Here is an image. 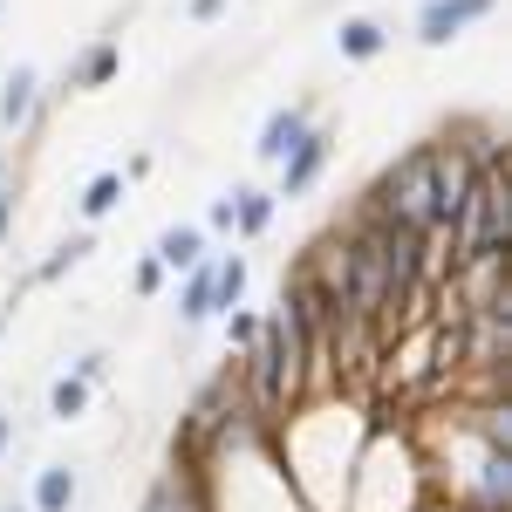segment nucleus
Instances as JSON below:
<instances>
[{
    "label": "nucleus",
    "instance_id": "obj_24",
    "mask_svg": "<svg viewBox=\"0 0 512 512\" xmlns=\"http://www.w3.org/2000/svg\"><path fill=\"white\" fill-rule=\"evenodd\" d=\"M410 512H465V506H458V499H444V492H424Z\"/></svg>",
    "mask_w": 512,
    "mask_h": 512
},
{
    "label": "nucleus",
    "instance_id": "obj_14",
    "mask_svg": "<svg viewBox=\"0 0 512 512\" xmlns=\"http://www.w3.org/2000/svg\"><path fill=\"white\" fill-rule=\"evenodd\" d=\"M246 287H253V260L246 253H212V308L219 315L246 301Z\"/></svg>",
    "mask_w": 512,
    "mask_h": 512
},
{
    "label": "nucleus",
    "instance_id": "obj_7",
    "mask_svg": "<svg viewBox=\"0 0 512 512\" xmlns=\"http://www.w3.org/2000/svg\"><path fill=\"white\" fill-rule=\"evenodd\" d=\"M390 48H396V28L383 14H349V21L335 28V55H342V62H383Z\"/></svg>",
    "mask_w": 512,
    "mask_h": 512
},
{
    "label": "nucleus",
    "instance_id": "obj_8",
    "mask_svg": "<svg viewBox=\"0 0 512 512\" xmlns=\"http://www.w3.org/2000/svg\"><path fill=\"white\" fill-rule=\"evenodd\" d=\"M151 253H158V267H164V274L178 280L185 267H198V260L212 253V233H205L198 219H178V226H164V233H158V246H151Z\"/></svg>",
    "mask_w": 512,
    "mask_h": 512
},
{
    "label": "nucleus",
    "instance_id": "obj_20",
    "mask_svg": "<svg viewBox=\"0 0 512 512\" xmlns=\"http://www.w3.org/2000/svg\"><path fill=\"white\" fill-rule=\"evenodd\" d=\"M69 369H76L82 383H89V390H96V383H103V376H110V349H82L76 362H69Z\"/></svg>",
    "mask_w": 512,
    "mask_h": 512
},
{
    "label": "nucleus",
    "instance_id": "obj_4",
    "mask_svg": "<svg viewBox=\"0 0 512 512\" xmlns=\"http://www.w3.org/2000/svg\"><path fill=\"white\" fill-rule=\"evenodd\" d=\"M48 110V96H41V69L35 62H14L7 76H0V130L7 137H28Z\"/></svg>",
    "mask_w": 512,
    "mask_h": 512
},
{
    "label": "nucleus",
    "instance_id": "obj_19",
    "mask_svg": "<svg viewBox=\"0 0 512 512\" xmlns=\"http://www.w3.org/2000/svg\"><path fill=\"white\" fill-rule=\"evenodd\" d=\"M205 233H212V239H233V185L205 205Z\"/></svg>",
    "mask_w": 512,
    "mask_h": 512
},
{
    "label": "nucleus",
    "instance_id": "obj_10",
    "mask_svg": "<svg viewBox=\"0 0 512 512\" xmlns=\"http://www.w3.org/2000/svg\"><path fill=\"white\" fill-rule=\"evenodd\" d=\"M123 76V41L117 35H96L89 48L76 55V69H69V89H110Z\"/></svg>",
    "mask_w": 512,
    "mask_h": 512
},
{
    "label": "nucleus",
    "instance_id": "obj_18",
    "mask_svg": "<svg viewBox=\"0 0 512 512\" xmlns=\"http://www.w3.org/2000/svg\"><path fill=\"white\" fill-rule=\"evenodd\" d=\"M164 287H171V274L158 267V253H144V260L130 267V294H137V301H158Z\"/></svg>",
    "mask_w": 512,
    "mask_h": 512
},
{
    "label": "nucleus",
    "instance_id": "obj_3",
    "mask_svg": "<svg viewBox=\"0 0 512 512\" xmlns=\"http://www.w3.org/2000/svg\"><path fill=\"white\" fill-rule=\"evenodd\" d=\"M499 0H424L417 21H410V41L417 48H451L458 35H472L478 21H492Z\"/></svg>",
    "mask_w": 512,
    "mask_h": 512
},
{
    "label": "nucleus",
    "instance_id": "obj_9",
    "mask_svg": "<svg viewBox=\"0 0 512 512\" xmlns=\"http://www.w3.org/2000/svg\"><path fill=\"white\" fill-rule=\"evenodd\" d=\"M280 219L274 185H233V239H267Z\"/></svg>",
    "mask_w": 512,
    "mask_h": 512
},
{
    "label": "nucleus",
    "instance_id": "obj_12",
    "mask_svg": "<svg viewBox=\"0 0 512 512\" xmlns=\"http://www.w3.org/2000/svg\"><path fill=\"white\" fill-rule=\"evenodd\" d=\"M76 499H82V478H76V465H41L35 472V492H28V512H76Z\"/></svg>",
    "mask_w": 512,
    "mask_h": 512
},
{
    "label": "nucleus",
    "instance_id": "obj_2",
    "mask_svg": "<svg viewBox=\"0 0 512 512\" xmlns=\"http://www.w3.org/2000/svg\"><path fill=\"white\" fill-rule=\"evenodd\" d=\"M328 164H335V123L315 117L301 137H294V151L274 164V198H287V205H294V198H308L321 178H328Z\"/></svg>",
    "mask_w": 512,
    "mask_h": 512
},
{
    "label": "nucleus",
    "instance_id": "obj_23",
    "mask_svg": "<svg viewBox=\"0 0 512 512\" xmlns=\"http://www.w3.org/2000/svg\"><path fill=\"white\" fill-rule=\"evenodd\" d=\"M21 444V431H14V410H0V465H7V451Z\"/></svg>",
    "mask_w": 512,
    "mask_h": 512
},
{
    "label": "nucleus",
    "instance_id": "obj_5",
    "mask_svg": "<svg viewBox=\"0 0 512 512\" xmlns=\"http://www.w3.org/2000/svg\"><path fill=\"white\" fill-rule=\"evenodd\" d=\"M315 123V96H301V103H280V110H267V123H260V137H253V158L274 171L287 151H294V137Z\"/></svg>",
    "mask_w": 512,
    "mask_h": 512
},
{
    "label": "nucleus",
    "instance_id": "obj_26",
    "mask_svg": "<svg viewBox=\"0 0 512 512\" xmlns=\"http://www.w3.org/2000/svg\"><path fill=\"white\" fill-rule=\"evenodd\" d=\"M7 321H14V315H0V335H7Z\"/></svg>",
    "mask_w": 512,
    "mask_h": 512
},
{
    "label": "nucleus",
    "instance_id": "obj_16",
    "mask_svg": "<svg viewBox=\"0 0 512 512\" xmlns=\"http://www.w3.org/2000/svg\"><path fill=\"white\" fill-rule=\"evenodd\" d=\"M48 417H55V424H82V417H89V383H82L76 369L48 383Z\"/></svg>",
    "mask_w": 512,
    "mask_h": 512
},
{
    "label": "nucleus",
    "instance_id": "obj_6",
    "mask_svg": "<svg viewBox=\"0 0 512 512\" xmlns=\"http://www.w3.org/2000/svg\"><path fill=\"white\" fill-rule=\"evenodd\" d=\"M137 512H212V499H205V472H192V465H171V472H158Z\"/></svg>",
    "mask_w": 512,
    "mask_h": 512
},
{
    "label": "nucleus",
    "instance_id": "obj_17",
    "mask_svg": "<svg viewBox=\"0 0 512 512\" xmlns=\"http://www.w3.org/2000/svg\"><path fill=\"white\" fill-rule=\"evenodd\" d=\"M219 321H226V355H253V342H260V315L239 301V308H226Z\"/></svg>",
    "mask_w": 512,
    "mask_h": 512
},
{
    "label": "nucleus",
    "instance_id": "obj_25",
    "mask_svg": "<svg viewBox=\"0 0 512 512\" xmlns=\"http://www.w3.org/2000/svg\"><path fill=\"white\" fill-rule=\"evenodd\" d=\"M0 512H28V506H21V499H7V506H0Z\"/></svg>",
    "mask_w": 512,
    "mask_h": 512
},
{
    "label": "nucleus",
    "instance_id": "obj_13",
    "mask_svg": "<svg viewBox=\"0 0 512 512\" xmlns=\"http://www.w3.org/2000/svg\"><path fill=\"white\" fill-rule=\"evenodd\" d=\"M123 198H130V178H123V171H96V178L82 185V198H76V219L82 226H103Z\"/></svg>",
    "mask_w": 512,
    "mask_h": 512
},
{
    "label": "nucleus",
    "instance_id": "obj_1",
    "mask_svg": "<svg viewBox=\"0 0 512 512\" xmlns=\"http://www.w3.org/2000/svg\"><path fill=\"white\" fill-rule=\"evenodd\" d=\"M369 212L376 219H390V226H403V233H431V137L424 144H410L396 164H383V178L369 185Z\"/></svg>",
    "mask_w": 512,
    "mask_h": 512
},
{
    "label": "nucleus",
    "instance_id": "obj_21",
    "mask_svg": "<svg viewBox=\"0 0 512 512\" xmlns=\"http://www.w3.org/2000/svg\"><path fill=\"white\" fill-rule=\"evenodd\" d=\"M226 7H233V0H185V21H192V28H212V21H226Z\"/></svg>",
    "mask_w": 512,
    "mask_h": 512
},
{
    "label": "nucleus",
    "instance_id": "obj_22",
    "mask_svg": "<svg viewBox=\"0 0 512 512\" xmlns=\"http://www.w3.org/2000/svg\"><path fill=\"white\" fill-rule=\"evenodd\" d=\"M14 219H21V192H14V185H0V246L14 239Z\"/></svg>",
    "mask_w": 512,
    "mask_h": 512
},
{
    "label": "nucleus",
    "instance_id": "obj_11",
    "mask_svg": "<svg viewBox=\"0 0 512 512\" xmlns=\"http://www.w3.org/2000/svg\"><path fill=\"white\" fill-rule=\"evenodd\" d=\"M205 321H219V308H212V253L178 274V328H205Z\"/></svg>",
    "mask_w": 512,
    "mask_h": 512
},
{
    "label": "nucleus",
    "instance_id": "obj_15",
    "mask_svg": "<svg viewBox=\"0 0 512 512\" xmlns=\"http://www.w3.org/2000/svg\"><path fill=\"white\" fill-rule=\"evenodd\" d=\"M89 253H96V233H89V226H82V233H69V239H55V246H48V260H41L35 274V287H48V280H62V274H76L82 260H89Z\"/></svg>",
    "mask_w": 512,
    "mask_h": 512
}]
</instances>
